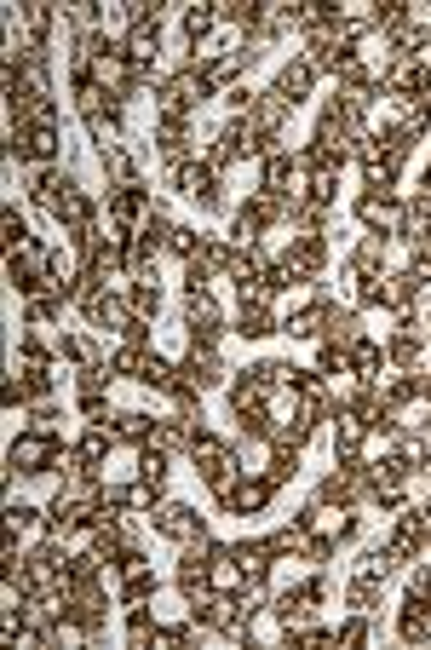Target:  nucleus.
Returning <instances> with one entry per match:
<instances>
[{"instance_id":"obj_23","label":"nucleus","mask_w":431,"mask_h":650,"mask_svg":"<svg viewBox=\"0 0 431 650\" xmlns=\"http://www.w3.org/2000/svg\"><path fill=\"white\" fill-rule=\"evenodd\" d=\"M98 162H104V179H115V185H138V167H133V156H127L121 144L98 150Z\"/></svg>"},{"instance_id":"obj_32","label":"nucleus","mask_w":431,"mask_h":650,"mask_svg":"<svg viewBox=\"0 0 431 650\" xmlns=\"http://www.w3.org/2000/svg\"><path fill=\"white\" fill-rule=\"evenodd\" d=\"M363 639H368V622H363V610H357V616L340 627V645H363Z\"/></svg>"},{"instance_id":"obj_29","label":"nucleus","mask_w":431,"mask_h":650,"mask_svg":"<svg viewBox=\"0 0 431 650\" xmlns=\"http://www.w3.org/2000/svg\"><path fill=\"white\" fill-rule=\"evenodd\" d=\"M0 231H6V248H23V242H35V236H29V225L18 219V208L0 213Z\"/></svg>"},{"instance_id":"obj_20","label":"nucleus","mask_w":431,"mask_h":650,"mask_svg":"<svg viewBox=\"0 0 431 650\" xmlns=\"http://www.w3.org/2000/svg\"><path fill=\"white\" fill-rule=\"evenodd\" d=\"M110 443H115V426H87V438L75 443V455H81V466H104V455H110Z\"/></svg>"},{"instance_id":"obj_13","label":"nucleus","mask_w":431,"mask_h":650,"mask_svg":"<svg viewBox=\"0 0 431 650\" xmlns=\"http://www.w3.org/2000/svg\"><path fill=\"white\" fill-rule=\"evenodd\" d=\"M322 323H328V300H311V305H299V311L282 317V334H294V340H322Z\"/></svg>"},{"instance_id":"obj_3","label":"nucleus","mask_w":431,"mask_h":650,"mask_svg":"<svg viewBox=\"0 0 431 650\" xmlns=\"http://www.w3.org/2000/svg\"><path fill=\"white\" fill-rule=\"evenodd\" d=\"M184 328H190V346L219 351V305H213L207 288H190L184 294Z\"/></svg>"},{"instance_id":"obj_14","label":"nucleus","mask_w":431,"mask_h":650,"mask_svg":"<svg viewBox=\"0 0 431 650\" xmlns=\"http://www.w3.org/2000/svg\"><path fill=\"white\" fill-rule=\"evenodd\" d=\"M317 87V70L305 64V58H294V64H282V75H276V93L288 98V104H299V98Z\"/></svg>"},{"instance_id":"obj_12","label":"nucleus","mask_w":431,"mask_h":650,"mask_svg":"<svg viewBox=\"0 0 431 650\" xmlns=\"http://www.w3.org/2000/svg\"><path fill=\"white\" fill-rule=\"evenodd\" d=\"M230 553H236V564H242V576H248V587H265V581H271V541H236V547H230Z\"/></svg>"},{"instance_id":"obj_27","label":"nucleus","mask_w":431,"mask_h":650,"mask_svg":"<svg viewBox=\"0 0 431 650\" xmlns=\"http://www.w3.org/2000/svg\"><path fill=\"white\" fill-rule=\"evenodd\" d=\"M167 248H173V254H184V259H196L207 248V236L202 231H190V225H179V231L167 236Z\"/></svg>"},{"instance_id":"obj_30","label":"nucleus","mask_w":431,"mask_h":650,"mask_svg":"<svg viewBox=\"0 0 431 650\" xmlns=\"http://www.w3.org/2000/svg\"><path fill=\"white\" fill-rule=\"evenodd\" d=\"M6 524L29 530V524H41V507H35V501H12V507H6Z\"/></svg>"},{"instance_id":"obj_10","label":"nucleus","mask_w":431,"mask_h":650,"mask_svg":"<svg viewBox=\"0 0 431 650\" xmlns=\"http://www.w3.org/2000/svg\"><path fill=\"white\" fill-rule=\"evenodd\" d=\"M282 317L271 311V294H242V311H236V334H248V340H265L276 334Z\"/></svg>"},{"instance_id":"obj_6","label":"nucleus","mask_w":431,"mask_h":650,"mask_svg":"<svg viewBox=\"0 0 431 650\" xmlns=\"http://www.w3.org/2000/svg\"><path fill=\"white\" fill-rule=\"evenodd\" d=\"M357 219H363L368 231L374 236H403V202H397V196H380V190H363V196H357Z\"/></svg>"},{"instance_id":"obj_24","label":"nucleus","mask_w":431,"mask_h":650,"mask_svg":"<svg viewBox=\"0 0 431 650\" xmlns=\"http://www.w3.org/2000/svg\"><path fill=\"white\" fill-rule=\"evenodd\" d=\"M127 305H133V317L150 323V317L161 311V288H156V282H133V288H127Z\"/></svg>"},{"instance_id":"obj_17","label":"nucleus","mask_w":431,"mask_h":650,"mask_svg":"<svg viewBox=\"0 0 431 650\" xmlns=\"http://www.w3.org/2000/svg\"><path fill=\"white\" fill-rule=\"evenodd\" d=\"M265 397H271V392H265V380H259L253 369H242L236 380H230V409H236V415H248V409H259Z\"/></svg>"},{"instance_id":"obj_1","label":"nucleus","mask_w":431,"mask_h":650,"mask_svg":"<svg viewBox=\"0 0 431 650\" xmlns=\"http://www.w3.org/2000/svg\"><path fill=\"white\" fill-rule=\"evenodd\" d=\"M58 432H18L12 438V449H6V466L12 472H23V478H41V472H52L58 466Z\"/></svg>"},{"instance_id":"obj_8","label":"nucleus","mask_w":431,"mask_h":650,"mask_svg":"<svg viewBox=\"0 0 431 650\" xmlns=\"http://www.w3.org/2000/svg\"><path fill=\"white\" fill-rule=\"evenodd\" d=\"M282 265H288L294 282H317L322 265H328V242H322V236H294L288 254H282Z\"/></svg>"},{"instance_id":"obj_9","label":"nucleus","mask_w":431,"mask_h":650,"mask_svg":"<svg viewBox=\"0 0 431 650\" xmlns=\"http://www.w3.org/2000/svg\"><path fill=\"white\" fill-rule=\"evenodd\" d=\"M81 311H87L92 328H115V334L133 323V305L121 300V294H110V288H92L87 300H81Z\"/></svg>"},{"instance_id":"obj_25","label":"nucleus","mask_w":431,"mask_h":650,"mask_svg":"<svg viewBox=\"0 0 431 650\" xmlns=\"http://www.w3.org/2000/svg\"><path fill=\"white\" fill-rule=\"evenodd\" d=\"M213 24H219V6H190V12H184V41H190V47H202V35Z\"/></svg>"},{"instance_id":"obj_11","label":"nucleus","mask_w":431,"mask_h":650,"mask_svg":"<svg viewBox=\"0 0 431 650\" xmlns=\"http://www.w3.org/2000/svg\"><path fill=\"white\" fill-rule=\"evenodd\" d=\"M110 219L115 225H127V231H138V225L150 219V196H144V185H115L110 190Z\"/></svg>"},{"instance_id":"obj_31","label":"nucleus","mask_w":431,"mask_h":650,"mask_svg":"<svg viewBox=\"0 0 431 650\" xmlns=\"http://www.w3.org/2000/svg\"><path fill=\"white\" fill-rule=\"evenodd\" d=\"M403 599H420V604H431V564H420V570H414V576H409V593H403Z\"/></svg>"},{"instance_id":"obj_21","label":"nucleus","mask_w":431,"mask_h":650,"mask_svg":"<svg viewBox=\"0 0 431 650\" xmlns=\"http://www.w3.org/2000/svg\"><path fill=\"white\" fill-rule=\"evenodd\" d=\"M294 472H299V449L294 443H282V438H271V472H265V478L282 489V484H294Z\"/></svg>"},{"instance_id":"obj_19","label":"nucleus","mask_w":431,"mask_h":650,"mask_svg":"<svg viewBox=\"0 0 431 650\" xmlns=\"http://www.w3.org/2000/svg\"><path fill=\"white\" fill-rule=\"evenodd\" d=\"M115 438H121V443H138V449H144V443L156 438V420L144 415V409H121V415H115Z\"/></svg>"},{"instance_id":"obj_15","label":"nucleus","mask_w":431,"mask_h":650,"mask_svg":"<svg viewBox=\"0 0 431 650\" xmlns=\"http://www.w3.org/2000/svg\"><path fill=\"white\" fill-rule=\"evenodd\" d=\"M138 380L150 386V392H179V363H167V357H156V351H144V369H138Z\"/></svg>"},{"instance_id":"obj_28","label":"nucleus","mask_w":431,"mask_h":650,"mask_svg":"<svg viewBox=\"0 0 431 650\" xmlns=\"http://www.w3.org/2000/svg\"><path fill=\"white\" fill-rule=\"evenodd\" d=\"M23 24H29V41H46V29H52V6H23Z\"/></svg>"},{"instance_id":"obj_2","label":"nucleus","mask_w":431,"mask_h":650,"mask_svg":"<svg viewBox=\"0 0 431 650\" xmlns=\"http://www.w3.org/2000/svg\"><path fill=\"white\" fill-rule=\"evenodd\" d=\"M322 599H328V581L311 576V581H299V587H282V593H271V616L282 622V633H288V627H305V616H311Z\"/></svg>"},{"instance_id":"obj_22","label":"nucleus","mask_w":431,"mask_h":650,"mask_svg":"<svg viewBox=\"0 0 431 650\" xmlns=\"http://www.w3.org/2000/svg\"><path fill=\"white\" fill-rule=\"evenodd\" d=\"M351 610H363V616L380 610V576H374V570H357V576H351Z\"/></svg>"},{"instance_id":"obj_7","label":"nucleus","mask_w":431,"mask_h":650,"mask_svg":"<svg viewBox=\"0 0 431 650\" xmlns=\"http://www.w3.org/2000/svg\"><path fill=\"white\" fill-rule=\"evenodd\" d=\"M271 495H276V484L265 478V472H242V478H236L225 495H219V507H225V512H242V518H248V512L271 507Z\"/></svg>"},{"instance_id":"obj_5","label":"nucleus","mask_w":431,"mask_h":650,"mask_svg":"<svg viewBox=\"0 0 431 650\" xmlns=\"http://www.w3.org/2000/svg\"><path fill=\"white\" fill-rule=\"evenodd\" d=\"M156 530L167 535V541H179V547H190V541H207V524H202V512L196 507H184V501H161L156 512Z\"/></svg>"},{"instance_id":"obj_26","label":"nucleus","mask_w":431,"mask_h":650,"mask_svg":"<svg viewBox=\"0 0 431 650\" xmlns=\"http://www.w3.org/2000/svg\"><path fill=\"white\" fill-rule=\"evenodd\" d=\"M58 357H64V363H75V369H87V363H98V351H92V340H87V334H64V340H58Z\"/></svg>"},{"instance_id":"obj_33","label":"nucleus","mask_w":431,"mask_h":650,"mask_svg":"<svg viewBox=\"0 0 431 650\" xmlns=\"http://www.w3.org/2000/svg\"><path fill=\"white\" fill-rule=\"evenodd\" d=\"M426 340H431V328H426Z\"/></svg>"},{"instance_id":"obj_16","label":"nucleus","mask_w":431,"mask_h":650,"mask_svg":"<svg viewBox=\"0 0 431 650\" xmlns=\"http://www.w3.org/2000/svg\"><path fill=\"white\" fill-rule=\"evenodd\" d=\"M322 334L334 340V346H357L363 340V323H357V311H345V305H328V323H322Z\"/></svg>"},{"instance_id":"obj_18","label":"nucleus","mask_w":431,"mask_h":650,"mask_svg":"<svg viewBox=\"0 0 431 650\" xmlns=\"http://www.w3.org/2000/svg\"><path fill=\"white\" fill-rule=\"evenodd\" d=\"M345 363H351L357 380H380V374H386V351L374 346V340H357V346L345 351Z\"/></svg>"},{"instance_id":"obj_4","label":"nucleus","mask_w":431,"mask_h":650,"mask_svg":"<svg viewBox=\"0 0 431 650\" xmlns=\"http://www.w3.org/2000/svg\"><path fill=\"white\" fill-rule=\"evenodd\" d=\"M173 185H179L190 202H202L207 213L225 208V190H219V167H213V162H184V167H173Z\"/></svg>"}]
</instances>
